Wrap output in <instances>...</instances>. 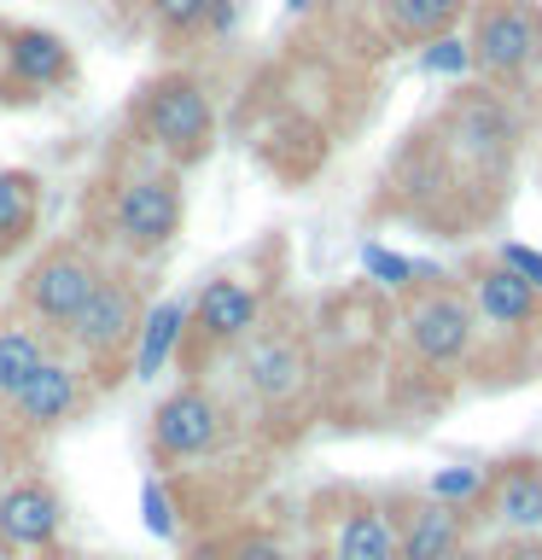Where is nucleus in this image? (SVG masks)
<instances>
[{
    "mask_svg": "<svg viewBox=\"0 0 542 560\" xmlns=\"http://www.w3.org/2000/svg\"><path fill=\"white\" fill-rule=\"evenodd\" d=\"M140 24L164 47H192V42H222L239 24V0H134Z\"/></svg>",
    "mask_w": 542,
    "mask_h": 560,
    "instance_id": "15",
    "label": "nucleus"
},
{
    "mask_svg": "<svg viewBox=\"0 0 542 560\" xmlns=\"http://www.w3.org/2000/svg\"><path fill=\"white\" fill-rule=\"evenodd\" d=\"M234 444V409L210 380H181L152 402V427H146V450L157 472L210 462Z\"/></svg>",
    "mask_w": 542,
    "mask_h": 560,
    "instance_id": "6",
    "label": "nucleus"
},
{
    "mask_svg": "<svg viewBox=\"0 0 542 560\" xmlns=\"http://www.w3.org/2000/svg\"><path fill=\"white\" fill-rule=\"evenodd\" d=\"M210 560H297V555L286 549L280 532H269V525H239V532L210 542Z\"/></svg>",
    "mask_w": 542,
    "mask_h": 560,
    "instance_id": "25",
    "label": "nucleus"
},
{
    "mask_svg": "<svg viewBox=\"0 0 542 560\" xmlns=\"http://www.w3.org/2000/svg\"><path fill=\"white\" fill-rule=\"evenodd\" d=\"M449 135H455V147H461L479 170H507L514 164V112L490 94V88H467L461 100L449 105Z\"/></svg>",
    "mask_w": 542,
    "mask_h": 560,
    "instance_id": "14",
    "label": "nucleus"
},
{
    "mask_svg": "<svg viewBox=\"0 0 542 560\" xmlns=\"http://www.w3.org/2000/svg\"><path fill=\"white\" fill-rule=\"evenodd\" d=\"M47 357H59V332L35 327L30 315H17V310L0 315V402H7Z\"/></svg>",
    "mask_w": 542,
    "mask_h": 560,
    "instance_id": "19",
    "label": "nucleus"
},
{
    "mask_svg": "<svg viewBox=\"0 0 542 560\" xmlns=\"http://www.w3.org/2000/svg\"><path fill=\"white\" fill-rule=\"evenodd\" d=\"M269 298H274L269 280H257V275H245V269L210 275L204 287L192 292V304H187V327H181L175 368H181L187 380H204L210 362L227 357V350H239V345L262 327Z\"/></svg>",
    "mask_w": 542,
    "mask_h": 560,
    "instance_id": "4",
    "label": "nucleus"
},
{
    "mask_svg": "<svg viewBox=\"0 0 542 560\" xmlns=\"http://www.w3.org/2000/svg\"><path fill=\"white\" fill-rule=\"evenodd\" d=\"M426 77H467L472 70V47H467V35H432V42H420V59H414Z\"/></svg>",
    "mask_w": 542,
    "mask_h": 560,
    "instance_id": "27",
    "label": "nucleus"
},
{
    "mask_svg": "<svg viewBox=\"0 0 542 560\" xmlns=\"http://www.w3.org/2000/svg\"><path fill=\"white\" fill-rule=\"evenodd\" d=\"M187 228V187L181 170L122 140L117 158H105L99 182L82 199V240L105 262H157Z\"/></svg>",
    "mask_w": 542,
    "mask_h": 560,
    "instance_id": "1",
    "label": "nucleus"
},
{
    "mask_svg": "<svg viewBox=\"0 0 542 560\" xmlns=\"http://www.w3.org/2000/svg\"><path fill=\"white\" fill-rule=\"evenodd\" d=\"M484 485H490L484 467H437L432 479H426V497L432 502H449V508H472V502L484 497Z\"/></svg>",
    "mask_w": 542,
    "mask_h": 560,
    "instance_id": "26",
    "label": "nucleus"
},
{
    "mask_svg": "<svg viewBox=\"0 0 542 560\" xmlns=\"http://www.w3.org/2000/svg\"><path fill=\"white\" fill-rule=\"evenodd\" d=\"M315 560H397L391 508L356 490H332L315 502Z\"/></svg>",
    "mask_w": 542,
    "mask_h": 560,
    "instance_id": "11",
    "label": "nucleus"
},
{
    "mask_svg": "<svg viewBox=\"0 0 542 560\" xmlns=\"http://www.w3.org/2000/svg\"><path fill=\"white\" fill-rule=\"evenodd\" d=\"M472 70L490 82H519L542 65V12L531 0H484L467 35Z\"/></svg>",
    "mask_w": 542,
    "mask_h": 560,
    "instance_id": "10",
    "label": "nucleus"
},
{
    "mask_svg": "<svg viewBox=\"0 0 542 560\" xmlns=\"http://www.w3.org/2000/svg\"><path fill=\"white\" fill-rule=\"evenodd\" d=\"M42 222V175L7 164L0 170V257H12L17 245Z\"/></svg>",
    "mask_w": 542,
    "mask_h": 560,
    "instance_id": "21",
    "label": "nucleus"
},
{
    "mask_svg": "<svg viewBox=\"0 0 542 560\" xmlns=\"http://www.w3.org/2000/svg\"><path fill=\"white\" fill-rule=\"evenodd\" d=\"M64 532V497L47 479H7L0 485V555H47Z\"/></svg>",
    "mask_w": 542,
    "mask_h": 560,
    "instance_id": "13",
    "label": "nucleus"
},
{
    "mask_svg": "<svg viewBox=\"0 0 542 560\" xmlns=\"http://www.w3.org/2000/svg\"><path fill=\"white\" fill-rule=\"evenodd\" d=\"M286 7H292V12H309V7H315V0H286Z\"/></svg>",
    "mask_w": 542,
    "mask_h": 560,
    "instance_id": "30",
    "label": "nucleus"
},
{
    "mask_svg": "<svg viewBox=\"0 0 542 560\" xmlns=\"http://www.w3.org/2000/svg\"><path fill=\"white\" fill-rule=\"evenodd\" d=\"M87 402H94V380L82 374V362H70L59 350L7 397V420L24 438H47V432H64L70 420H82Z\"/></svg>",
    "mask_w": 542,
    "mask_h": 560,
    "instance_id": "12",
    "label": "nucleus"
},
{
    "mask_svg": "<svg viewBox=\"0 0 542 560\" xmlns=\"http://www.w3.org/2000/svg\"><path fill=\"white\" fill-rule=\"evenodd\" d=\"M490 560H542V542L537 537H507V542H496Z\"/></svg>",
    "mask_w": 542,
    "mask_h": 560,
    "instance_id": "29",
    "label": "nucleus"
},
{
    "mask_svg": "<svg viewBox=\"0 0 542 560\" xmlns=\"http://www.w3.org/2000/svg\"><path fill=\"white\" fill-rule=\"evenodd\" d=\"M234 385L239 397L251 402L257 415H292L297 402L309 397L315 385V350L309 332L280 322V315H262V327L234 350Z\"/></svg>",
    "mask_w": 542,
    "mask_h": 560,
    "instance_id": "5",
    "label": "nucleus"
},
{
    "mask_svg": "<svg viewBox=\"0 0 542 560\" xmlns=\"http://www.w3.org/2000/svg\"><path fill=\"white\" fill-rule=\"evenodd\" d=\"M181 327H187V304H146V322L134 332V362H129V380H157L164 368H175V350H181Z\"/></svg>",
    "mask_w": 542,
    "mask_h": 560,
    "instance_id": "20",
    "label": "nucleus"
},
{
    "mask_svg": "<svg viewBox=\"0 0 542 560\" xmlns=\"http://www.w3.org/2000/svg\"><path fill=\"white\" fill-rule=\"evenodd\" d=\"M362 269H367V280H379L385 292H414V287H426V280H437L432 269H420L414 257L385 252L379 240H367V245H362Z\"/></svg>",
    "mask_w": 542,
    "mask_h": 560,
    "instance_id": "24",
    "label": "nucleus"
},
{
    "mask_svg": "<svg viewBox=\"0 0 542 560\" xmlns=\"http://www.w3.org/2000/svg\"><path fill=\"white\" fill-rule=\"evenodd\" d=\"M467 304L484 327L519 332L542 315V292H531L514 269H502V262H479V269H472V287H467Z\"/></svg>",
    "mask_w": 542,
    "mask_h": 560,
    "instance_id": "17",
    "label": "nucleus"
},
{
    "mask_svg": "<svg viewBox=\"0 0 542 560\" xmlns=\"http://www.w3.org/2000/svg\"><path fill=\"white\" fill-rule=\"evenodd\" d=\"M82 65L76 47L47 24H0V100L7 105H35L47 94L76 88Z\"/></svg>",
    "mask_w": 542,
    "mask_h": 560,
    "instance_id": "8",
    "label": "nucleus"
},
{
    "mask_svg": "<svg viewBox=\"0 0 542 560\" xmlns=\"http://www.w3.org/2000/svg\"><path fill=\"white\" fill-rule=\"evenodd\" d=\"M461 537H467V508L426 497L397 520V560H455L461 555Z\"/></svg>",
    "mask_w": 542,
    "mask_h": 560,
    "instance_id": "18",
    "label": "nucleus"
},
{
    "mask_svg": "<svg viewBox=\"0 0 542 560\" xmlns=\"http://www.w3.org/2000/svg\"><path fill=\"white\" fill-rule=\"evenodd\" d=\"M122 140L164 158L169 170L204 164L210 147H216V100H210L204 77H192V70L146 77L122 105Z\"/></svg>",
    "mask_w": 542,
    "mask_h": 560,
    "instance_id": "2",
    "label": "nucleus"
},
{
    "mask_svg": "<svg viewBox=\"0 0 542 560\" xmlns=\"http://www.w3.org/2000/svg\"><path fill=\"white\" fill-rule=\"evenodd\" d=\"M99 275H105V257L82 234H64L24 262V275H17V287H12V310L30 315V322L47 327V332H64L70 315L87 304V292H94Z\"/></svg>",
    "mask_w": 542,
    "mask_h": 560,
    "instance_id": "7",
    "label": "nucleus"
},
{
    "mask_svg": "<svg viewBox=\"0 0 542 560\" xmlns=\"http://www.w3.org/2000/svg\"><path fill=\"white\" fill-rule=\"evenodd\" d=\"M496 262H502V269H514V275H519L531 292H542V252H537V245H519V240H507L502 252H496Z\"/></svg>",
    "mask_w": 542,
    "mask_h": 560,
    "instance_id": "28",
    "label": "nucleus"
},
{
    "mask_svg": "<svg viewBox=\"0 0 542 560\" xmlns=\"http://www.w3.org/2000/svg\"><path fill=\"white\" fill-rule=\"evenodd\" d=\"M484 514L507 537H542V462H507L484 485Z\"/></svg>",
    "mask_w": 542,
    "mask_h": 560,
    "instance_id": "16",
    "label": "nucleus"
},
{
    "mask_svg": "<svg viewBox=\"0 0 542 560\" xmlns=\"http://www.w3.org/2000/svg\"><path fill=\"white\" fill-rule=\"evenodd\" d=\"M140 322H146V292H140V275L122 269V262H105V275L94 280L87 304L70 315V327L59 332V350H64L70 362H82V374L94 380V397L117 392V385L129 380Z\"/></svg>",
    "mask_w": 542,
    "mask_h": 560,
    "instance_id": "3",
    "label": "nucleus"
},
{
    "mask_svg": "<svg viewBox=\"0 0 542 560\" xmlns=\"http://www.w3.org/2000/svg\"><path fill=\"white\" fill-rule=\"evenodd\" d=\"M140 525L157 542H181V497H175L169 472H146L140 479Z\"/></svg>",
    "mask_w": 542,
    "mask_h": 560,
    "instance_id": "23",
    "label": "nucleus"
},
{
    "mask_svg": "<svg viewBox=\"0 0 542 560\" xmlns=\"http://www.w3.org/2000/svg\"><path fill=\"white\" fill-rule=\"evenodd\" d=\"M467 0H379V24L391 30V42L420 47L432 35H449Z\"/></svg>",
    "mask_w": 542,
    "mask_h": 560,
    "instance_id": "22",
    "label": "nucleus"
},
{
    "mask_svg": "<svg viewBox=\"0 0 542 560\" xmlns=\"http://www.w3.org/2000/svg\"><path fill=\"white\" fill-rule=\"evenodd\" d=\"M402 345L426 368H461L479 345V315H472L467 292L455 287H414L402 304Z\"/></svg>",
    "mask_w": 542,
    "mask_h": 560,
    "instance_id": "9",
    "label": "nucleus"
}]
</instances>
